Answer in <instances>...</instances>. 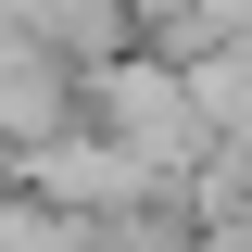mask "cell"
I'll use <instances>...</instances> for the list:
<instances>
[{"mask_svg": "<svg viewBox=\"0 0 252 252\" xmlns=\"http://www.w3.org/2000/svg\"><path fill=\"white\" fill-rule=\"evenodd\" d=\"M51 114H63V63H51V38H0V139H38Z\"/></svg>", "mask_w": 252, "mask_h": 252, "instance_id": "cell-1", "label": "cell"}, {"mask_svg": "<svg viewBox=\"0 0 252 252\" xmlns=\"http://www.w3.org/2000/svg\"><path fill=\"white\" fill-rule=\"evenodd\" d=\"M0 13H13L26 38H101V26L126 13V0H0Z\"/></svg>", "mask_w": 252, "mask_h": 252, "instance_id": "cell-2", "label": "cell"}]
</instances>
